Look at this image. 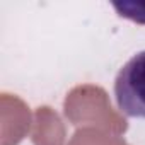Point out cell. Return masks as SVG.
<instances>
[{"label":"cell","mask_w":145,"mask_h":145,"mask_svg":"<svg viewBox=\"0 0 145 145\" xmlns=\"http://www.w3.org/2000/svg\"><path fill=\"white\" fill-rule=\"evenodd\" d=\"M114 99L125 116L145 120V50L120 68L114 79Z\"/></svg>","instance_id":"obj_1"},{"label":"cell","mask_w":145,"mask_h":145,"mask_svg":"<svg viewBox=\"0 0 145 145\" xmlns=\"http://www.w3.org/2000/svg\"><path fill=\"white\" fill-rule=\"evenodd\" d=\"M113 7L118 10L121 17H126L138 24H145V4L123 2V4H113Z\"/></svg>","instance_id":"obj_2"}]
</instances>
